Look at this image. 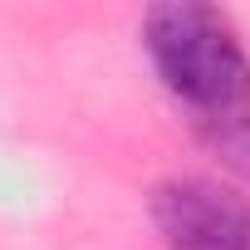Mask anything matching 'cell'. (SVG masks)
Returning <instances> with one entry per match:
<instances>
[{"mask_svg": "<svg viewBox=\"0 0 250 250\" xmlns=\"http://www.w3.org/2000/svg\"><path fill=\"white\" fill-rule=\"evenodd\" d=\"M152 221L167 250H250V201L206 177H177L152 191Z\"/></svg>", "mask_w": 250, "mask_h": 250, "instance_id": "2", "label": "cell"}, {"mask_svg": "<svg viewBox=\"0 0 250 250\" xmlns=\"http://www.w3.org/2000/svg\"><path fill=\"white\" fill-rule=\"evenodd\" d=\"M143 40L167 93L187 103L196 138L250 113V59L221 10L191 0L157 5L147 10Z\"/></svg>", "mask_w": 250, "mask_h": 250, "instance_id": "1", "label": "cell"}]
</instances>
